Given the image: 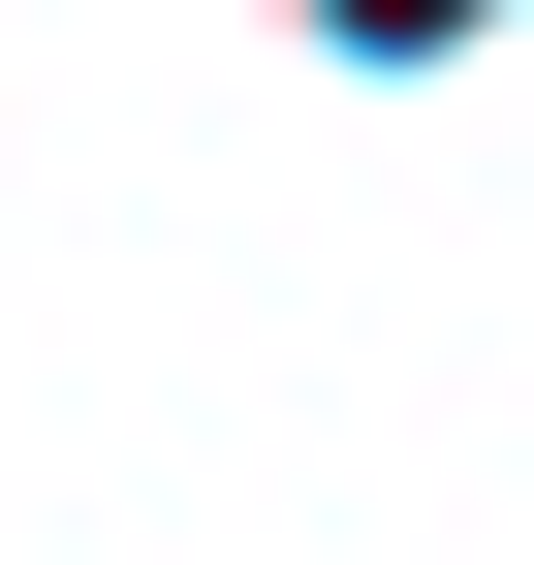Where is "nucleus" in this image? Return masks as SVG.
Listing matches in <instances>:
<instances>
[]
</instances>
